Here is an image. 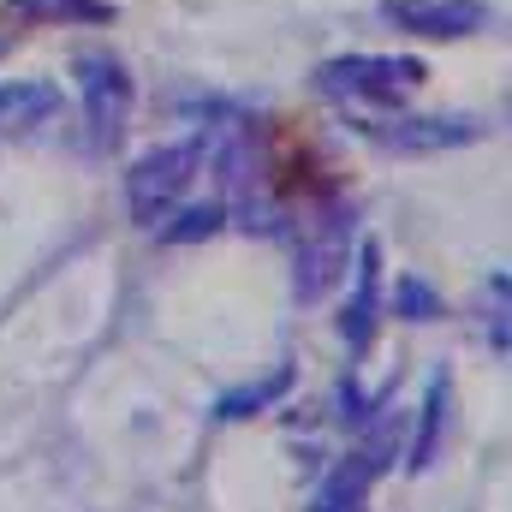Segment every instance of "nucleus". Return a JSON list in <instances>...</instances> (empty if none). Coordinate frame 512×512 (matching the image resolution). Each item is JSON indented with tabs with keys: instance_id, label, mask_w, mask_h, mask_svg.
Instances as JSON below:
<instances>
[{
	"instance_id": "f03ea898",
	"label": "nucleus",
	"mask_w": 512,
	"mask_h": 512,
	"mask_svg": "<svg viewBox=\"0 0 512 512\" xmlns=\"http://www.w3.org/2000/svg\"><path fill=\"white\" fill-rule=\"evenodd\" d=\"M429 66L417 54H340L316 66V90L334 102H370V108H399L423 90Z\"/></svg>"
},
{
	"instance_id": "0eeeda50",
	"label": "nucleus",
	"mask_w": 512,
	"mask_h": 512,
	"mask_svg": "<svg viewBox=\"0 0 512 512\" xmlns=\"http://www.w3.org/2000/svg\"><path fill=\"white\" fill-rule=\"evenodd\" d=\"M382 18L405 36L459 42V36H483L495 24V6L489 0H382Z\"/></svg>"
},
{
	"instance_id": "2eb2a0df",
	"label": "nucleus",
	"mask_w": 512,
	"mask_h": 512,
	"mask_svg": "<svg viewBox=\"0 0 512 512\" xmlns=\"http://www.w3.org/2000/svg\"><path fill=\"white\" fill-rule=\"evenodd\" d=\"M334 405H340V423H346V429H364L376 411H387V393H364V387L346 376L340 393H334Z\"/></svg>"
},
{
	"instance_id": "6e6552de",
	"label": "nucleus",
	"mask_w": 512,
	"mask_h": 512,
	"mask_svg": "<svg viewBox=\"0 0 512 512\" xmlns=\"http://www.w3.org/2000/svg\"><path fill=\"white\" fill-rule=\"evenodd\" d=\"M376 328H382V245L364 239V245L352 251V298H346V310H340V340H346V352L364 358L370 340H376Z\"/></svg>"
},
{
	"instance_id": "f8f14e48",
	"label": "nucleus",
	"mask_w": 512,
	"mask_h": 512,
	"mask_svg": "<svg viewBox=\"0 0 512 512\" xmlns=\"http://www.w3.org/2000/svg\"><path fill=\"white\" fill-rule=\"evenodd\" d=\"M18 24H114V0H6Z\"/></svg>"
},
{
	"instance_id": "9d476101",
	"label": "nucleus",
	"mask_w": 512,
	"mask_h": 512,
	"mask_svg": "<svg viewBox=\"0 0 512 512\" xmlns=\"http://www.w3.org/2000/svg\"><path fill=\"white\" fill-rule=\"evenodd\" d=\"M447 405H453V382L447 370H435L429 387H423V405H417V441L405 453V471H429L435 453H441V429H447Z\"/></svg>"
},
{
	"instance_id": "423d86ee",
	"label": "nucleus",
	"mask_w": 512,
	"mask_h": 512,
	"mask_svg": "<svg viewBox=\"0 0 512 512\" xmlns=\"http://www.w3.org/2000/svg\"><path fill=\"white\" fill-rule=\"evenodd\" d=\"M376 149L393 155H435V149H459V143H477L483 120L477 114H393V120H352Z\"/></svg>"
},
{
	"instance_id": "ddd939ff",
	"label": "nucleus",
	"mask_w": 512,
	"mask_h": 512,
	"mask_svg": "<svg viewBox=\"0 0 512 512\" xmlns=\"http://www.w3.org/2000/svg\"><path fill=\"white\" fill-rule=\"evenodd\" d=\"M221 227H227V203H197L173 227H161V245H197V239H215Z\"/></svg>"
},
{
	"instance_id": "20e7f679",
	"label": "nucleus",
	"mask_w": 512,
	"mask_h": 512,
	"mask_svg": "<svg viewBox=\"0 0 512 512\" xmlns=\"http://www.w3.org/2000/svg\"><path fill=\"white\" fill-rule=\"evenodd\" d=\"M72 72H78V96H84L90 143H96V149H114V143L126 137L131 102H137L126 60H120V54H108V48H84V54L72 60Z\"/></svg>"
},
{
	"instance_id": "9b49d317",
	"label": "nucleus",
	"mask_w": 512,
	"mask_h": 512,
	"mask_svg": "<svg viewBox=\"0 0 512 512\" xmlns=\"http://www.w3.org/2000/svg\"><path fill=\"white\" fill-rule=\"evenodd\" d=\"M292 364H274L268 376H256V382H245V387H227L221 399H215V417L221 423H245V417H256V411H268V405H280L286 393H292Z\"/></svg>"
},
{
	"instance_id": "1a4fd4ad",
	"label": "nucleus",
	"mask_w": 512,
	"mask_h": 512,
	"mask_svg": "<svg viewBox=\"0 0 512 512\" xmlns=\"http://www.w3.org/2000/svg\"><path fill=\"white\" fill-rule=\"evenodd\" d=\"M60 114H66L60 84H48V78H12V84H0V137H30V131L54 126Z\"/></svg>"
},
{
	"instance_id": "39448f33",
	"label": "nucleus",
	"mask_w": 512,
	"mask_h": 512,
	"mask_svg": "<svg viewBox=\"0 0 512 512\" xmlns=\"http://www.w3.org/2000/svg\"><path fill=\"white\" fill-rule=\"evenodd\" d=\"M393 459H399V435L382 423V411L364 423V447H352L334 471H328V483L316 489V501L310 512H364L370 501V489H376V477L393 471Z\"/></svg>"
},
{
	"instance_id": "7ed1b4c3",
	"label": "nucleus",
	"mask_w": 512,
	"mask_h": 512,
	"mask_svg": "<svg viewBox=\"0 0 512 512\" xmlns=\"http://www.w3.org/2000/svg\"><path fill=\"white\" fill-rule=\"evenodd\" d=\"M346 256H352V209H346V203L310 209V221L298 227V268H292L298 304L328 298V292L346 280Z\"/></svg>"
},
{
	"instance_id": "4468645a",
	"label": "nucleus",
	"mask_w": 512,
	"mask_h": 512,
	"mask_svg": "<svg viewBox=\"0 0 512 512\" xmlns=\"http://www.w3.org/2000/svg\"><path fill=\"white\" fill-rule=\"evenodd\" d=\"M393 316H405V322H435V316H441V292H435L423 274H399V286H393Z\"/></svg>"
},
{
	"instance_id": "f257e3e1",
	"label": "nucleus",
	"mask_w": 512,
	"mask_h": 512,
	"mask_svg": "<svg viewBox=\"0 0 512 512\" xmlns=\"http://www.w3.org/2000/svg\"><path fill=\"white\" fill-rule=\"evenodd\" d=\"M203 155H209V137H203V131H191V137H179V143L143 149V155L131 161V173H126L131 221H143V227L167 221V215L179 209V197L191 191V179L203 173Z\"/></svg>"
}]
</instances>
